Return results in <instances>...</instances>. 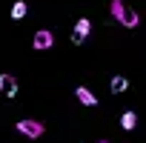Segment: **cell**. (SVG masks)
<instances>
[{
  "label": "cell",
  "instance_id": "cell-1",
  "mask_svg": "<svg viewBox=\"0 0 146 143\" xmlns=\"http://www.w3.org/2000/svg\"><path fill=\"white\" fill-rule=\"evenodd\" d=\"M112 17L120 23V26H126V29H135V26H140V15L132 9V6H126L123 0H112Z\"/></svg>",
  "mask_w": 146,
  "mask_h": 143
},
{
  "label": "cell",
  "instance_id": "cell-2",
  "mask_svg": "<svg viewBox=\"0 0 146 143\" xmlns=\"http://www.w3.org/2000/svg\"><path fill=\"white\" fill-rule=\"evenodd\" d=\"M17 134H23V137H29V140H37L43 132H46V126L40 123V120H35V117H23V120H17Z\"/></svg>",
  "mask_w": 146,
  "mask_h": 143
},
{
  "label": "cell",
  "instance_id": "cell-3",
  "mask_svg": "<svg viewBox=\"0 0 146 143\" xmlns=\"http://www.w3.org/2000/svg\"><path fill=\"white\" fill-rule=\"evenodd\" d=\"M52 46H54V34H52V29H37L35 37H32V49H35V52H49Z\"/></svg>",
  "mask_w": 146,
  "mask_h": 143
},
{
  "label": "cell",
  "instance_id": "cell-4",
  "mask_svg": "<svg viewBox=\"0 0 146 143\" xmlns=\"http://www.w3.org/2000/svg\"><path fill=\"white\" fill-rule=\"evenodd\" d=\"M89 32H92V20L89 17H80L78 23H75V32H72V43H83L86 37H89Z\"/></svg>",
  "mask_w": 146,
  "mask_h": 143
},
{
  "label": "cell",
  "instance_id": "cell-5",
  "mask_svg": "<svg viewBox=\"0 0 146 143\" xmlns=\"http://www.w3.org/2000/svg\"><path fill=\"white\" fill-rule=\"evenodd\" d=\"M0 95H3V97H15L17 95V77L9 75V72L0 75Z\"/></svg>",
  "mask_w": 146,
  "mask_h": 143
},
{
  "label": "cell",
  "instance_id": "cell-6",
  "mask_svg": "<svg viewBox=\"0 0 146 143\" xmlns=\"http://www.w3.org/2000/svg\"><path fill=\"white\" fill-rule=\"evenodd\" d=\"M75 95H78V100H80L83 106H98V97H95L86 86H78V89H75Z\"/></svg>",
  "mask_w": 146,
  "mask_h": 143
},
{
  "label": "cell",
  "instance_id": "cell-7",
  "mask_svg": "<svg viewBox=\"0 0 146 143\" xmlns=\"http://www.w3.org/2000/svg\"><path fill=\"white\" fill-rule=\"evenodd\" d=\"M109 89H112V95H123V92L129 89V80H126L123 75H115L112 83H109Z\"/></svg>",
  "mask_w": 146,
  "mask_h": 143
},
{
  "label": "cell",
  "instance_id": "cell-8",
  "mask_svg": "<svg viewBox=\"0 0 146 143\" xmlns=\"http://www.w3.org/2000/svg\"><path fill=\"white\" fill-rule=\"evenodd\" d=\"M135 126H137V115H135V112H123V115H120V129H123V132H132Z\"/></svg>",
  "mask_w": 146,
  "mask_h": 143
},
{
  "label": "cell",
  "instance_id": "cell-9",
  "mask_svg": "<svg viewBox=\"0 0 146 143\" xmlns=\"http://www.w3.org/2000/svg\"><path fill=\"white\" fill-rule=\"evenodd\" d=\"M26 15H29L26 0H17V3H12V20H23Z\"/></svg>",
  "mask_w": 146,
  "mask_h": 143
},
{
  "label": "cell",
  "instance_id": "cell-10",
  "mask_svg": "<svg viewBox=\"0 0 146 143\" xmlns=\"http://www.w3.org/2000/svg\"><path fill=\"white\" fill-rule=\"evenodd\" d=\"M95 143H109V140H95Z\"/></svg>",
  "mask_w": 146,
  "mask_h": 143
}]
</instances>
